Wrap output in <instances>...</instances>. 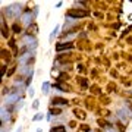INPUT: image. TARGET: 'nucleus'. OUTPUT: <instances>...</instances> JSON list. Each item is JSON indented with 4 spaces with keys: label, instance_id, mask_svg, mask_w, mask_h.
<instances>
[{
    "label": "nucleus",
    "instance_id": "obj_17",
    "mask_svg": "<svg viewBox=\"0 0 132 132\" xmlns=\"http://www.w3.org/2000/svg\"><path fill=\"white\" fill-rule=\"evenodd\" d=\"M38 104H40V103H38V100H35V101L32 103V107H34V109H37V107H38Z\"/></svg>",
    "mask_w": 132,
    "mask_h": 132
},
{
    "label": "nucleus",
    "instance_id": "obj_15",
    "mask_svg": "<svg viewBox=\"0 0 132 132\" xmlns=\"http://www.w3.org/2000/svg\"><path fill=\"white\" fill-rule=\"evenodd\" d=\"M13 31H15V32H21V26L18 25V24H15V25H13Z\"/></svg>",
    "mask_w": 132,
    "mask_h": 132
},
{
    "label": "nucleus",
    "instance_id": "obj_4",
    "mask_svg": "<svg viewBox=\"0 0 132 132\" xmlns=\"http://www.w3.org/2000/svg\"><path fill=\"white\" fill-rule=\"evenodd\" d=\"M31 18H32L31 12H25L24 16H22V22H24L26 26H29V24H31Z\"/></svg>",
    "mask_w": 132,
    "mask_h": 132
},
{
    "label": "nucleus",
    "instance_id": "obj_10",
    "mask_svg": "<svg viewBox=\"0 0 132 132\" xmlns=\"http://www.w3.org/2000/svg\"><path fill=\"white\" fill-rule=\"evenodd\" d=\"M54 88H59L62 91H70V88L68 85H63V84H57V85H54Z\"/></svg>",
    "mask_w": 132,
    "mask_h": 132
},
{
    "label": "nucleus",
    "instance_id": "obj_9",
    "mask_svg": "<svg viewBox=\"0 0 132 132\" xmlns=\"http://www.w3.org/2000/svg\"><path fill=\"white\" fill-rule=\"evenodd\" d=\"M117 114H119V117H120V119L128 120V113H126V110H119V112H117Z\"/></svg>",
    "mask_w": 132,
    "mask_h": 132
},
{
    "label": "nucleus",
    "instance_id": "obj_14",
    "mask_svg": "<svg viewBox=\"0 0 132 132\" xmlns=\"http://www.w3.org/2000/svg\"><path fill=\"white\" fill-rule=\"evenodd\" d=\"M57 31H59V26H56V28H54V31H53V32L50 34V40H53V37H54V35L57 34Z\"/></svg>",
    "mask_w": 132,
    "mask_h": 132
},
{
    "label": "nucleus",
    "instance_id": "obj_6",
    "mask_svg": "<svg viewBox=\"0 0 132 132\" xmlns=\"http://www.w3.org/2000/svg\"><path fill=\"white\" fill-rule=\"evenodd\" d=\"M73 114H75V116H78L79 119H85V116H87L81 109H73Z\"/></svg>",
    "mask_w": 132,
    "mask_h": 132
},
{
    "label": "nucleus",
    "instance_id": "obj_7",
    "mask_svg": "<svg viewBox=\"0 0 132 132\" xmlns=\"http://www.w3.org/2000/svg\"><path fill=\"white\" fill-rule=\"evenodd\" d=\"M51 103H53V104H68V100H65V98H60V97H54Z\"/></svg>",
    "mask_w": 132,
    "mask_h": 132
},
{
    "label": "nucleus",
    "instance_id": "obj_16",
    "mask_svg": "<svg viewBox=\"0 0 132 132\" xmlns=\"http://www.w3.org/2000/svg\"><path fill=\"white\" fill-rule=\"evenodd\" d=\"M40 119H43V114H41V113H38V114H35V116H34V119H32V120H40Z\"/></svg>",
    "mask_w": 132,
    "mask_h": 132
},
{
    "label": "nucleus",
    "instance_id": "obj_2",
    "mask_svg": "<svg viewBox=\"0 0 132 132\" xmlns=\"http://www.w3.org/2000/svg\"><path fill=\"white\" fill-rule=\"evenodd\" d=\"M68 18H73V19H76V18H85L88 16V10H76V9H70V10H68Z\"/></svg>",
    "mask_w": 132,
    "mask_h": 132
},
{
    "label": "nucleus",
    "instance_id": "obj_3",
    "mask_svg": "<svg viewBox=\"0 0 132 132\" xmlns=\"http://www.w3.org/2000/svg\"><path fill=\"white\" fill-rule=\"evenodd\" d=\"M22 41H24V44H25L28 49H29V47H31V49H35V47H37V41H35L32 37H28V35H26Z\"/></svg>",
    "mask_w": 132,
    "mask_h": 132
},
{
    "label": "nucleus",
    "instance_id": "obj_12",
    "mask_svg": "<svg viewBox=\"0 0 132 132\" xmlns=\"http://www.w3.org/2000/svg\"><path fill=\"white\" fill-rule=\"evenodd\" d=\"M60 113H62V110H60V109H54V107L50 109V114H60Z\"/></svg>",
    "mask_w": 132,
    "mask_h": 132
},
{
    "label": "nucleus",
    "instance_id": "obj_21",
    "mask_svg": "<svg viewBox=\"0 0 132 132\" xmlns=\"http://www.w3.org/2000/svg\"><path fill=\"white\" fill-rule=\"evenodd\" d=\"M16 132H21V128H18V131H16Z\"/></svg>",
    "mask_w": 132,
    "mask_h": 132
},
{
    "label": "nucleus",
    "instance_id": "obj_8",
    "mask_svg": "<svg viewBox=\"0 0 132 132\" xmlns=\"http://www.w3.org/2000/svg\"><path fill=\"white\" fill-rule=\"evenodd\" d=\"M50 132H66V128L65 126H53L50 129Z\"/></svg>",
    "mask_w": 132,
    "mask_h": 132
},
{
    "label": "nucleus",
    "instance_id": "obj_11",
    "mask_svg": "<svg viewBox=\"0 0 132 132\" xmlns=\"http://www.w3.org/2000/svg\"><path fill=\"white\" fill-rule=\"evenodd\" d=\"M79 84L82 85V88H88V81H85L82 78H79Z\"/></svg>",
    "mask_w": 132,
    "mask_h": 132
},
{
    "label": "nucleus",
    "instance_id": "obj_1",
    "mask_svg": "<svg viewBox=\"0 0 132 132\" xmlns=\"http://www.w3.org/2000/svg\"><path fill=\"white\" fill-rule=\"evenodd\" d=\"M19 12H21V3L10 5V6H7V9H6V15L9 18H16L18 15H19Z\"/></svg>",
    "mask_w": 132,
    "mask_h": 132
},
{
    "label": "nucleus",
    "instance_id": "obj_13",
    "mask_svg": "<svg viewBox=\"0 0 132 132\" xmlns=\"http://www.w3.org/2000/svg\"><path fill=\"white\" fill-rule=\"evenodd\" d=\"M49 85H50L49 82H44V85H43V93H44V94L49 93Z\"/></svg>",
    "mask_w": 132,
    "mask_h": 132
},
{
    "label": "nucleus",
    "instance_id": "obj_19",
    "mask_svg": "<svg viewBox=\"0 0 132 132\" xmlns=\"http://www.w3.org/2000/svg\"><path fill=\"white\" fill-rule=\"evenodd\" d=\"M128 106H129V107H131V110H132V103H128Z\"/></svg>",
    "mask_w": 132,
    "mask_h": 132
},
{
    "label": "nucleus",
    "instance_id": "obj_18",
    "mask_svg": "<svg viewBox=\"0 0 132 132\" xmlns=\"http://www.w3.org/2000/svg\"><path fill=\"white\" fill-rule=\"evenodd\" d=\"M82 129H84V131H90V126H87V125H82Z\"/></svg>",
    "mask_w": 132,
    "mask_h": 132
},
{
    "label": "nucleus",
    "instance_id": "obj_20",
    "mask_svg": "<svg viewBox=\"0 0 132 132\" xmlns=\"http://www.w3.org/2000/svg\"><path fill=\"white\" fill-rule=\"evenodd\" d=\"M37 132H43V129H37Z\"/></svg>",
    "mask_w": 132,
    "mask_h": 132
},
{
    "label": "nucleus",
    "instance_id": "obj_5",
    "mask_svg": "<svg viewBox=\"0 0 132 132\" xmlns=\"http://www.w3.org/2000/svg\"><path fill=\"white\" fill-rule=\"evenodd\" d=\"M72 43H65V44H57L56 46V50L60 51V50H63V49H72Z\"/></svg>",
    "mask_w": 132,
    "mask_h": 132
}]
</instances>
